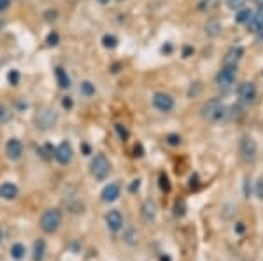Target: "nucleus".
Wrapping results in <instances>:
<instances>
[{"mask_svg": "<svg viewBox=\"0 0 263 261\" xmlns=\"http://www.w3.org/2000/svg\"><path fill=\"white\" fill-rule=\"evenodd\" d=\"M96 2H98V4H102V5H105V4H109L111 0H96Z\"/></svg>", "mask_w": 263, "mask_h": 261, "instance_id": "4c0bfd02", "label": "nucleus"}, {"mask_svg": "<svg viewBox=\"0 0 263 261\" xmlns=\"http://www.w3.org/2000/svg\"><path fill=\"white\" fill-rule=\"evenodd\" d=\"M56 119H58V114H56L54 109H51V107H44V109H41L35 114V125H37V128H41V130L51 128L54 123H56Z\"/></svg>", "mask_w": 263, "mask_h": 261, "instance_id": "7ed1b4c3", "label": "nucleus"}, {"mask_svg": "<svg viewBox=\"0 0 263 261\" xmlns=\"http://www.w3.org/2000/svg\"><path fill=\"white\" fill-rule=\"evenodd\" d=\"M0 196L4 200H14L18 196V186L13 182H4L0 186Z\"/></svg>", "mask_w": 263, "mask_h": 261, "instance_id": "2eb2a0df", "label": "nucleus"}, {"mask_svg": "<svg viewBox=\"0 0 263 261\" xmlns=\"http://www.w3.org/2000/svg\"><path fill=\"white\" fill-rule=\"evenodd\" d=\"M7 79H9V83H11V85L16 86V85H18V81H20V74H18V70H11V72H9Z\"/></svg>", "mask_w": 263, "mask_h": 261, "instance_id": "a878e982", "label": "nucleus"}, {"mask_svg": "<svg viewBox=\"0 0 263 261\" xmlns=\"http://www.w3.org/2000/svg\"><path fill=\"white\" fill-rule=\"evenodd\" d=\"M216 5H217V0H200L198 9H200V11H213Z\"/></svg>", "mask_w": 263, "mask_h": 261, "instance_id": "393cba45", "label": "nucleus"}, {"mask_svg": "<svg viewBox=\"0 0 263 261\" xmlns=\"http://www.w3.org/2000/svg\"><path fill=\"white\" fill-rule=\"evenodd\" d=\"M25 253H26V249L23 244H14L13 247H11V256L14 258V260H23L25 258Z\"/></svg>", "mask_w": 263, "mask_h": 261, "instance_id": "412c9836", "label": "nucleus"}, {"mask_svg": "<svg viewBox=\"0 0 263 261\" xmlns=\"http://www.w3.org/2000/svg\"><path fill=\"white\" fill-rule=\"evenodd\" d=\"M62 224V212L58 209H48L41 216V230L44 233H54Z\"/></svg>", "mask_w": 263, "mask_h": 261, "instance_id": "f03ea898", "label": "nucleus"}, {"mask_svg": "<svg viewBox=\"0 0 263 261\" xmlns=\"http://www.w3.org/2000/svg\"><path fill=\"white\" fill-rule=\"evenodd\" d=\"M251 16H253V11L251 9H240V11H237V16H235V20H237V23H242V25H247L251 20Z\"/></svg>", "mask_w": 263, "mask_h": 261, "instance_id": "aec40b11", "label": "nucleus"}, {"mask_svg": "<svg viewBox=\"0 0 263 261\" xmlns=\"http://www.w3.org/2000/svg\"><path fill=\"white\" fill-rule=\"evenodd\" d=\"M237 232H239V233H242V232H244V224H242V223H239V226H237Z\"/></svg>", "mask_w": 263, "mask_h": 261, "instance_id": "e433bc0d", "label": "nucleus"}, {"mask_svg": "<svg viewBox=\"0 0 263 261\" xmlns=\"http://www.w3.org/2000/svg\"><path fill=\"white\" fill-rule=\"evenodd\" d=\"M105 223H107V228L111 232H120L123 228V216L120 211H111L107 216H105Z\"/></svg>", "mask_w": 263, "mask_h": 261, "instance_id": "f8f14e48", "label": "nucleus"}, {"mask_svg": "<svg viewBox=\"0 0 263 261\" xmlns=\"http://www.w3.org/2000/svg\"><path fill=\"white\" fill-rule=\"evenodd\" d=\"M142 218H144V221H147V223H151L153 219L156 218V205L151 200H146V202L142 203V211H141Z\"/></svg>", "mask_w": 263, "mask_h": 261, "instance_id": "dca6fc26", "label": "nucleus"}, {"mask_svg": "<svg viewBox=\"0 0 263 261\" xmlns=\"http://www.w3.org/2000/svg\"><path fill=\"white\" fill-rule=\"evenodd\" d=\"M54 158H56V161H58L60 165H69V163H71V160H72V146H71V142L63 140L58 148L54 149Z\"/></svg>", "mask_w": 263, "mask_h": 261, "instance_id": "1a4fd4ad", "label": "nucleus"}, {"mask_svg": "<svg viewBox=\"0 0 263 261\" xmlns=\"http://www.w3.org/2000/svg\"><path fill=\"white\" fill-rule=\"evenodd\" d=\"M223 25L219 20H209V22L205 23V34L209 35V37H217V35L221 34Z\"/></svg>", "mask_w": 263, "mask_h": 261, "instance_id": "f3484780", "label": "nucleus"}, {"mask_svg": "<svg viewBox=\"0 0 263 261\" xmlns=\"http://www.w3.org/2000/svg\"><path fill=\"white\" fill-rule=\"evenodd\" d=\"M7 119H9V109L4 106V104H0V123L7 121Z\"/></svg>", "mask_w": 263, "mask_h": 261, "instance_id": "bb28decb", "label": "nucleus"}, {"mask_svg": "<svg viewBox=\"0 0 263 261\" xmlns=\"http://www.w3.org/2000/svg\"><path fill=\"white\" fill-rule=\"evenodd\" d=\"M242 55H244V49L240 46L230 47V49L226 51L225 58H223V65H225V67H237V64L240 62Z\"/></svg>", "mask_w": 263, "mask_h": 261, "instance_id": "9d476101", "label": "nucleus"}, {"mask_svg": "<svg viewBox=\"0 0 263 261\" xmlns=\"http://www.w3.org/2000/svg\"><path fill=\"white\" fill-rule=\"evenodd\" d=\"M63 107H72V102H71V98H65V100H63Z\"/></svg>", "mask_w": 263, "mask_h": 261, "instance_id": "c9c22d12", "label": "nucleus"}, {"mask_svg": "<svg viewBox=\"0 0 263 261\" xmlns=\"http://www.w3.org/2000/svg\"><path fill=\"white\" fill-rule=\"evenodd\" d=\"M256 2H258V4H263V0H256Z\"/></svg>", "mask_w": 263, "mask_h": 261, "instance_id": "a19ab883", "label": "nucleus"}, {"mask_svg": "<svg viewBox=\"0 0 263 261\" xmlns=\"http://www.w3.org/2000/svg\"><path fill=\"white\" fill-rule=\"evenodd\" d=\"M240 156L246 163H253L258 156V146L251 137H242L240 140Z\"/></svg>", "mask_w": 263, "mask_h": 261, "instance_id": "423d86ee", "label": "nucleus"}, {"mask_svg": "<svg viewBox=\"0 0 263 261\" xmlns=\"http://www.w3.org/2000/svg\"><path fill=\"white\" fill-rule=\"evenodd\" d=\"M5 152H7L9 160H20L21 154H23V144H21V140L18 139H11L7 142V146H5Z\"/></svg>", "mask_w": 263, "mask_h": 261, "instance_id": "ddd939ff", "label": "nucleus"}, {"mask_svg": "<svg viewBox=\"0 0 263 261\" xmlns=\"http://www.w3.org/2000/svg\"><path fill=\"white\" fill-rule=\"evenodd\" d=\"M256 196L260 198V200H263V177L262 179H258V182H256Z\"/></svg>", "mask_w": 263, "mask_h": 261, "instance_id": "c85d7f7f", "label": "nucleus"}, {"mask_svg": "<svg viewBox=\"0 0 263 261\" xmlns=\"http://www.w3.org/2000/svg\"><path fill=\"white\" fill-rule=\"evenodd\" d=\"M109 172H111V163H109V160L105 158L104 154H96L95 158L92 160V174L95 179H98V181H104L105 177L109 175Z\"/></svg>", "mask_w": 263, "mask_h": 261, "instance_id": "20e7f679", "label": "nucleus"}, {"mask_svg": "<svg viewBox=\"0 0 263 261\" xmlns=\"http://www.w3.org/2000/svg\"><path fill=\"white\" fill-rule=\"evenodd\" d=\"M4 28V20H2V18H0V30Z\"/></svg>", "mask_w": 263, "mask_h": 261, "instance_id": "ea45409f", "label": "nucleus"}, {"mask_svg": "<svg viewBox=\"0 0 263 261\" xmlns=\"http://www.w3.org/2000/svg\"><path fill=\"white\" fill-rule=\"evenodd\" d=\"M2 240H4V233H2V230H0V244H2Z\"/></svg>", "mask_w": 263, "mask_h": 261, "instance_id": "58836bf2", "label": "nucleus"}, {"mask_svg": "<svg viewBox=\"0 0 263 261\" xmlns=\"http://www.w3.org/2000/svg\"><path fill=\"white\" fill-rule=\"evenodd\" d=\"M120 193H121V188H120V184H116V182H113V184H107L104 188V191H102V200H104V202H114V200H118Z\"/></svg>", "mask_w": 263, "mask_h": 261, "instance_id": "4468645a", "label": "nucleus"}, {"mask_svg": "<svg viewBox=\"0 0 263 261\" xmlns=\"http://www.w3.org/2000/svg\"><path fill=\"white\" fill-rule=\"evenodd\" d=\"M79 89H81V93H83L84 97H93V95H95V85L90 83V81H83Z\"/></svg>", "mask_w": 263, "mask_h": 261, "instance_id": "4be33fe9", "label": "nucleus"}, {"mask_svg": "<svg viewBox=\"0 0 263 261\" xmlns=\"http://www.w3.org/2000/svg\"><path fill=\"white\" fill-rule=\"evenodd\" d=\"M235 81H237V67H225L223 65V68L216 76V85L219 88H232Z\"/></svg>", "mask_w": 263, "mask_h": 261, "instance_id": "39448f33", "label": "nucleus"}, {"mask_svg": "<svg viewBox=\"0 0 263 261\" xmlns=\"http://www.w3.org/2000/svg\"><path fill=\"white\" fill-rule=\"evenodd\" d=\"M116 131H118V135H120V139L121 140L128 139V131H126V128H123L121 125H116Z\"/></svg>", "mask_w": 263, "mask_h": 261, "instance_id": "cd10ccee", "label": "nucleus"}, {"mask_svg": "<svg viewBox=\"0 0 263 261\" xmlns=\"http://www.w3.org/2000/svg\"><path fill=\"white\" fill-rule=\"evenodd\" d=\"M256 39H258V43H263V26L256 32Z\"/></svg>", "mask_w": 263, "mask_h": 261, "instance_id": "f704fd0d", "label": "nucleus"}, {"mask_svg": "<svg viewBox=\"0 0 263 261\" xmlns=\"http://www.w3.org/2000/svg\"><path fill=\"white\" fill-rule=\"evenodd\" d=\"M200 112H202V118L209 123H219L228 116L225 104L221 100H217V98H211V100L205 102L204 106H202Z\"/></svg>", "mask_w": 263, "mask_h": 261, "instance_id": "f257e3e1", "label": "nucleus"}, {"mask_svg": "<svg viewBox=\"0 0 263 261\" xmlns=\"http://www.w3.org/2000/svg\"><path fill=\"white\" fill-rule=\"evenodd\" d=\"M179 142H181V139L177 137V135H168V144H172V146H177Z\"/></svg>", "mask_w": 263, "mask_h": 261, "instance_id": "2f4dec72", "label": "nucleus"}, {"mask_svg": "<svg viewBox=\"0 0 263 261\" xmlns=\"http://www.w3.org/2000/svg\"><path fill=\"white\" fill-rule=\"evenodd\" d=\"M247 4V0H226V5H228L232 11H240Z\"/></svg>", "mask_w": 263, "mask_h": 261, "instance_id": "5701e85b", "label": "nucleus"}, {"mask_svg": "<svg viewBox=\"0 0 263 261\" xmlns=\"http://www.w3.org/2000/svg\"><path fill=\"white\" fill-rule=\"evenodd\" d=\"M9 4H11V0H0V13L5 11L9 7Z\"/></svg>", "mask_w": 263, "mask_h": 261, "instance_id": "72a5a7b5", "label": "nucleus"}, {"mask_svg": "<svg viewBox=\"0 0 263 261\" xmlns=\"http://www.w3.org/2000/svg\"><path fill=\"white\" fill-rule=\"evenodd\" d=\"M262 26H263V4H258V7L253 11V16H251L249 23H247V30L256 34Z\"/></svg>", "mask_w": 263, "mask_h": 261, "instance_id": "9b49d317", "label": "nucleus"}, {"mask_svg": "<svg viewBox=\"0 0 263 261\" xmlns=\"http://www.w3.org/2000/svg\"><path fill=\"white\" fill-rule=\"evenodd\" d=\"M160 188H162L163 191H168L170 190V184H168V179L165 175L160 177Z\"/></svg>", "mask_w": 263, "mask_h": 261, "instance_id": "c756f323", "label": "nucleus"}, {"mask_svg": "<svg viewBox=\"0 0 263 261\" xmlns=\"http://www.w3.org/2000/svg\"><path fill=\"white\" fill-rule=\"evenodd\" d=\"M54 74H56V81H58V86L62 89H67L71 88V77H69L67 70L62 67H56V70H54Z\"/></svg>", "mask_w": 263, "mask_h": 261, "instance_id": "a211bd4d", "label": "nucleus"}, {"mask_svg": "<svg viewBox=\"0 0 263 261\" xmlns=\"http://www.w3.org/2000/svg\"><path fill=\"white\" fill-rule=\"evenodd\" d=\"M48 44H49V46H56V44H58V35L49 34V37H48Z\"/></svg>", "mask_w": 263, "mask_h": 261, "instance_id": "7c9ffc66", "label": "nucleus"}, {"mask_svg": "<svg viewBox=\"0 0 263 261\" xmlns=\"http://www.w3.org/2000/svg\"><path fill=\"white\" fill-rule=\"evenodd\" d=\"M239 98H240V102H242V104H246V106L255 104L256 98H258V89H256L255 83H251V81L242 83V85H240V88H239Z\"/></svg>", "mask_w": 263, "mask_h": 261, "instance_id": "0eeeda50", "label": "nucleus"}, {"mask_svg": "<svg viewBox=\"0 0 263 261\" xmlns=\"http://www.w3.org/2000/svg\"><path fill=\"white\" fill-rule=\"evenodd\" d=\"M139 188H141V181H134L132 182V186H130V191L135 193V191H139Z\"/></svg>", "mask_w": 263, "mask_h": 261, "instance_id": "473e14b6", "label": "nucleus"}, {"mask_svg": "<svg viewBox=\"0 0 263 261\" xmlns=\"http://www.w3.org/2000/svg\"><path fill=\"white\" fill-rule=\"evenodd\" d=\"M153 106L160 110V112H170L174 109V98L168 95V93H163V91H156L153 95Z\"/></svg>", "mask_w": 263, "mask_h": 261, "instance_id": "6e6552de", "label": "nucleus"}, {"mask_svg": "<svg viewBox=\"0 0 263 261\" xmlns=\"http://www.w3.org/2000/svg\"><path fill=\"white\" fill-rule=\"evenodd\" d=\"M102 44H104V47H107V49H114V47L118 46V39L114 37V35H104Z\"/></svg>", "mask_w": 263, "mask_h": 261, "instance_id": "b1692460", "label": "nucleus"}, {"mask_svg": "<svg viewBox=\"0 0 263 261\" xmlns=\"http://www.w3.org/2000/svg\"><path fill=\"white\" fill-rule=\"evenodd\" d=\"M44 254H46V242L42 239L35 240L34 244V261H42L44 260Z\"/></svg>", "mask_w": 263, "mask_h": 261, "instance_id": "6ab92c4d", "label": "nucleus"}]
</instances>
